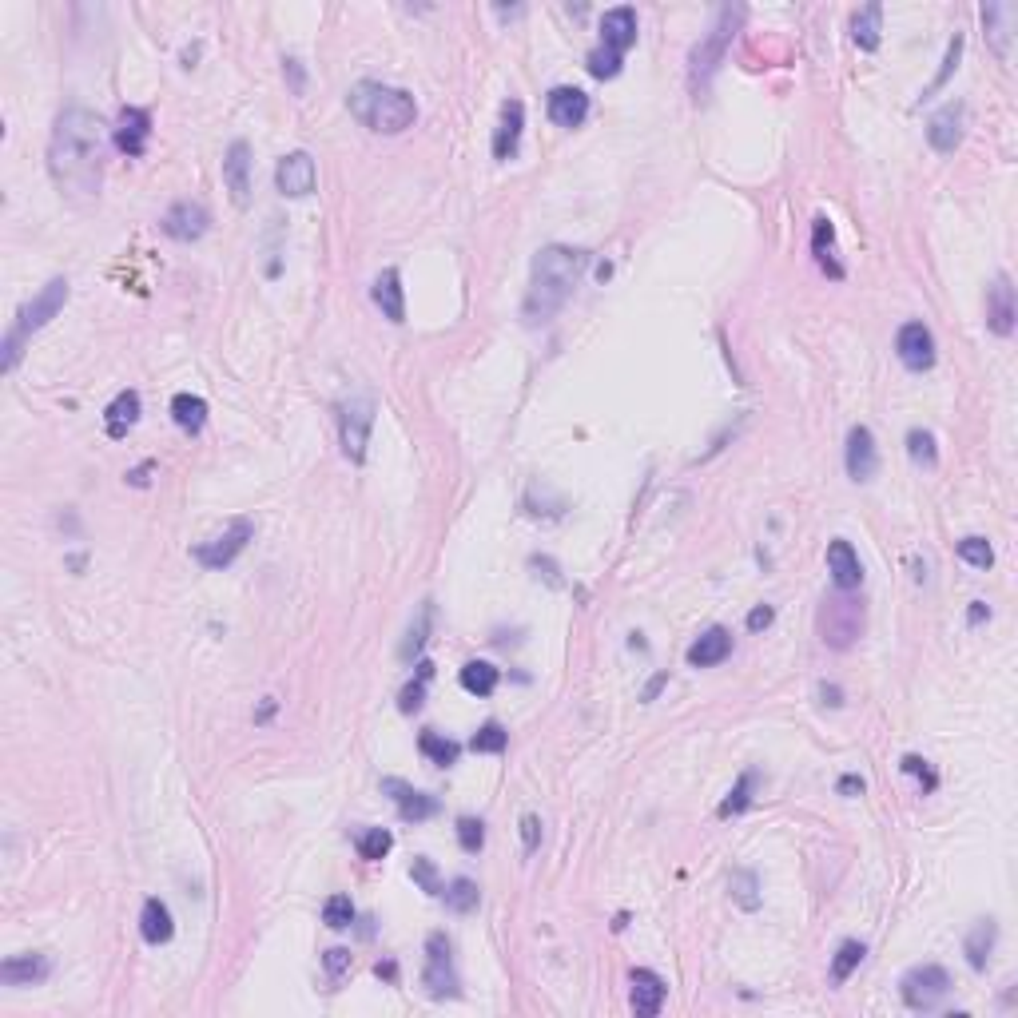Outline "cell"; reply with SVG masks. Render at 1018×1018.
<instances>
[{
  "instance_id": "33",
  "label": "cell",
  "mask_w": 1018,
  "mask_h": 1018,
  "mask_svg": "<svg viewBox=\"0 0 1018 1018\" xmlns=\"http://www.w3.org/2000/svg\"><path fill=\"white\" fill-rule=\"evenodd\" d=\"M879 32H883V4H867L851 16V40L863 48V52H875L879 48Z\"/></svg>"
},
{
  "instance_id": "26",
  "label": "cell",
  "mask_w": 1018,
  "mask_h": 1018,
  "mask_svg": "<svg viewBox=\"0 0 1018 1018\" xmlns=\"http://www.w3.org/2000/svg\"><path fill=\"white\" fill-rule=\"evenodd\" d=\"M52 975V963L48 955H12L0 963V983L4 987H32V983H44Z\"/></svg>"
},
{
  "instance_id": "53",
  "label": "cell",
  "mask_w": 1018,
  "mask_h": 1018,
  "mask_svg": "<svg viewBox=\"0 0 1018 1018\" xmlns=\"http://www.w3.org/2000/svg\"><path fill=\"white\" fill-rule=\"evenodd\" d=\"M521 844H525V855L537 851V844H541V820L537 816H521Z\"/></svg>"
},
{
  "instance_id": "46",
  "label": "cell",
  "mask_w": 1018,
  "mask_h": 1018,
  "mask_svg": "<svg viewBox=\"0 0 1018 1018\" xmlns=\"http://www.w3.org/2000/svg\"><path fill=\"white\" fill-rule=\"evenodd\" d=\"M410 875H414V883L426 891V895H434V899H442V891H446V883L438 879V867L426 859V855H414V863H410Z\"/></svg>"
},
{
  "instance_id": "48",
  "label": "cell",
  "mask_w": 1018,
  "mask_h": 1018,
  "mask_svg": "<svg viewBox=\"0 0 1018 1018\" xmlns=\"http://www.w3.org/2000/svg\"><path fill=\"white\" fill-rule=\"evenodd\" d=\"M506 744H509V732L498 724V720L482 724V728L474 732V740H470V748H474V752H506Z\"/></svg>"
},
{
  "instance_id": "23",
  "label": "cell",
  "mask_w": 1018,
  "mask_h": 1018,
  "mask_svg": "<svg viewBox=\"0 0 1018 1018\" xmlns=\"http://www.w3.org/2000/svg\"><path fill=\"white\" fill-rule=\"evenodd\" d=\"M629 979H633V1011H637L641 1018H657V1015H661V1007H665V995H669L665 979H661L657 971H645V967H637Z\"/></svg>"
},
{
  "instance_id": "62",
  "label": "cell",
  "mask_w": 1018,
  "mask_h": 1018,
  "mask_svg": "<svg viewBox=\"0 0 1018 1018\" xmlns=\"http://www.w3.org/2000/svg\"><path fill=\"white\" fill-rule=\"evenodd\" d=\"M374 971H378V979H390V983L398 979V967H394V963H378Z\"/></svg>"
},
{
  "instance_id": "60",
  "label": "cell",
  "mask_w": 1018,
  "mask_h": 1018,
  "mask_svg": "<svg viewBox=\"0 0 1018 1018\" xmlns=\"http://www.w3.org/2000/svg\"><path fill=\"white\" fill-rule=\"evenodd\" d=\"M148 474H152V466H140V470L128 474V482H132V486H148Z\"/></svg>"
},
{
  "instance_id": "61",
  "label": "cell",
  "mask_w": 1018,
  "mask_h": 1018,
  "mask_svg": "<svg viewBox=\"0 0 1018 1018\" xmlns=\"http://www.w3.org/2000/svg\"><path fill=\"white\" fill-rule=\"evenodd\" d=\"M983 617H991V609H987L983 601H971V625H979Z\"/></svg>"
},
{
  "instance_id": "44",
  "label": "cell",
  "mask_w": 1018,
  "mask_h": 1018,
  "mask_svg": "<svg viewBox=\"0 0 1018 1018\" xmlns=\"http://www.w3.org/2000/svg\"><path fill=\"white\" fill-rule=\"evenodd\" d=\"M955 549H959V557H963L967 565H975V569H991V565H995V549H991L987 537H963Z\"/></svg>"
},
{
  "instance_id": "12",
  "label": "cell",
  "mask_w": 1018,
  "mask_h": 1018,
  "mask_svg": "<svg viewBox=\"0 0 1018 1018\" xmlns=\"http://www.w3.org/2000/svg\"><path fill=\"white\" fill-rule=\"evenodd\" d=\"M895 354L915 374L931 370L935 366V335H931V327L927 323H903L899 335H895Z\"/></svg>"
},
{
  "instance_id": "41",
  "label": "cell",
  "mask_w": 1018,
  "mask_h": 1018,
  "mask_svg": "<svg viewBox=\"0 0 1018 1018\" xmlns=\"http://www.w3.org/2000/svg\"><path fill=\"white\" fill-rule=\"evenodd\" d=\"M907 454H911V462H915V466H927V470H935V466H939L935 434H931V430H911V434H907Z\"/></svg>"
},
{
  "instance_id": "9",
  "label": "cell",
  "mask_w": 1018,
  "mask_h": 1018,
  "mask_svg": "<svg viewBox=\"0 0 1018 1018\" xmlns=\"http://www.w3.org/2000/svg\"><path fill=\"white\" fill-rule=\"evenodd\" d=\"M255 541V521L251 517H235L219 537H211V541H203V545H195L191 549V557L203 565V569H227L247 545Z\"/></svg>"
},
{
  "instance_id": "6",
  "label": "cell",
  "mask_w": 1018,
  "mask_h": 1018,
  "mask_svg": "<svg viewBox=\"0 0 1018 1018\" xmlns=\"http://www.w3.org/2000/svg\"><path fill=\"white\" fill-rule=\"evenodd\" d=\"M899 995H903V1003H907L911 1011L927 1015V1011H935V1007L951 995V975H947L939 963H919V967H911V971L899 979Z\"/></svg>"
},
{
  "instance_id": "17",
  "label": "cell",
  "mask_w": 1018,
  "mask_h": 1018,
  "mask_svg": "<svg viewBox=\"0 0 1018 1018\" xmlns=\"http://www.w3.org/2000/svg\"><path fill=\"white\" fill-rule=\"evenodd\" d=\"M979 16H983V28H987V44H991V52L999 56V60H1011V28H1015V4H1003V0H991V4H983L979 8Z\"/></svg>"
},
{
  "instance_id": "22",
  "label": "cell",
  "mask_w": 1018,
  "mask_h": 1018,
  "mask_svg": "<svg viewBox=\"0 0 1018 1018\" xmlns=\"http://www.w3.org/2000/svg\"><path fill=\"white\" fill-rule=\"evenodd\" d=\"M148 136H152L148 108H124L120 120H116V148L124 156H144L148 152Z\"/></svg>"
},
{
  "instance_id": "13",
  "label": "cell",
  "mask_w": 1018,
  "mask_h": 1018,
  "mask_svg": "<svg viewBox=\"0 0 1018 1018\" xmlns=\"http://www.w3.org/2000/svg\"><path fill=\"white\" fill-rule=\"evenodd\" d=\"M963 120H967V104L963 100H951L943 104L931 120H927V140L939 156H951L959 144H963Z\"/></svg>"
},
{
  "instance_id": "11",
  "label": "cell",
  "mask_w": 1018,
  "mask_h": 1018,
  "mask_svg": "<svg viewBox=\"0 0 1018 1018\" xmlns=\"http://www.w3.org/2000/svg\"><path fill=\"white\" fill-rule=\"evenodd\" d=\"M160 227H164V235L179 239V243H195V239L207 235L211 211H207L199 199H179V203H171L168 207V215L160 219Z\"/></svg>"
},
{
  "instance_id": "7",
  "label": "cell",
  "mask_w": 1018,
  "mask_h": 1018,
  "mask_svg": "<svg viewBox=\"0 0 1018 1018\" xmlns=\"http://www.w3.org/2000/svg\"><path fill=\"white\" fill-rule=\"evenodd\" d=\"M422 987L430 999H458L462 995V983H458V971H454V947L442 931H434L426 939V967H422Z\"/></svg>"
},
{
  "instance_id": "59",
  "label": "cell",
  "mask_w": 1018,
  "mask_h": 1018,
  "mask_svg": "<svg viewBox=\"0 0 1018 1018\" xmlns=\"http://www.w3.org/2000/svg\"><path fill=\"white\" fill-rule=\"evenodd\" d=\"M840 792H844V796H851V792H863V780H859V776H844V780H840Z\"/></svg>"
},
{
  "instance_id": "56",
  "label": "cell",
  "mask_w": 1018,
  "mask_h": 1018,
  "mask_svg": "<svg viewBox=\"0 0 1018 1018\" xmlns=\"http://www.w3.org/2000/svg\"><path fill=\"white\" fill-rule=\"evenodd\" d=\"M283 64H287L283 72L291 76V92L299 96V92H303V64H299V60H283Z\"/></svg>"
},
{
  "instance_id": "40",
  "label": "cell",
  "mask_w": 1018,
  "mask_h": 1018,
  "mask_svg": "<svg viewBox=\"0 0 1018 1018\" xmlns=\"http://www.w3.org/2000/svg\"><path fill=\"white\" fill-rule=\"evenodd\" d=\"M354 848H358V855H362L366 863H378L386 851L394 848V836H390L386 828H362V832L354 836Z\"/></svg>"
},
{
  "instance_id": "8",
  "label": "cell",
  "mask_w": 1018,
  "mask_h": 1018,
  "mask_svg": "<svg viewBox=\"0 0 1018 1018\" xmlns=\"http://www.w3.org/2000/svg\"><path fill=\"white\" fill-rule=\"evenodd\" d=\"M370 426H374V398H370V394H350L339 406V442H342V454H346L350 462H362V458H366Z\"/></svg>"
},
{
  "instance_id": "10",
  "label": "cell",
  "mask_w": 1018,
  "mask_h": 1018,
  "mask_svg": "<svg viewBox=\"0 0 1018 1018\" xmlns=\"http://www.w3.org/2000/svg\"><path fill=\"white\" fill-rule=\"evenodd\" d=\"M820 633H824V645H832V649H848L851 641L863 633V605H855L851 597L824 601Z\"/></svg>"
},
{
  "instance_id": "38",
  "label": "cell",
  "mask_w": 1018,
  "mask_h": 1018,
  "mask_svg": "<svg viewBox=\"0 0 1018 1018\" xmlns=\"http://www.w3.org/2000/svg\"><path fill=\"white\" fill-rule=\"evenodd\" d=\"M418 748H422V756H426L430 764H438V768H450V764H458V752H462L454 740L438 736L434 728H426V732L418 736Z\"/></svg>"
},
{
  "instance_id": "49",
  "label": "cell",
  "mask_w": 1018,
  "mask_h": 1018,
  "mask_svg": "<svg viewBox=\"0 0 1018 1018\" xmlns=\"http://www.w3.org/2000/svg\"><path fill=\"white\" fill-rule=\"evenodd\" d=\"M621 64H625V56H617V52H609V48H593L589 60H585L589 76H597V80H613V76L621 72Z\"/></svg>"
},
{
  "instance_id": "47",
  "label": "cell",
  "mask_w": 1018,
  "mask_h": 1018,
  "mask_svg": "<svg viewBox=\"0 0 1018 1018\" xmlns=\"http://www.w3.org/2000/svg\"><path fill=\"white\" fill-rule=\"evenodd\" d=\"M323 923H327L331 931H346V927L354 923V903H350V895H331V899L323 903Z\"/></svg>"
},
{
  "instance_id": "2",
  "label": "cell",
  "mask_w": 1018,
  "mask_h": 1018,
  "mask_svg": "<svg viewBox=\"0 0 1018 1018\" xmlns=\"http://www.w3.org/2000/svg\"><path fill=\"white\" fill-rule=\"evenodd\" d=\"M585 263H589V255H585V251H573V247H557V243H553V247L537 251L533 271H529L525 307H521V315H525L529 327L549 323V319L569 303V295H573V287H577Z\"/></svg>"
},
{
  "instance_id": "58",
  "label": "cell",
  "mask_w": 1018,
  "mask_h": 1018,
  "mask_svg": "<svg viewBox=\"0 0 1018 1018\" xmlns=\"http://www.w3.org/2000/svg\"><path fill=\"white\" fill-rule=\"evenodd\" d=\"M669 684V673H657V677L649 680V688H645V700H657V692Z\"/></svg>"
},
{
  "instance_id": "31",
  "label": "cell",
  "mask_w": 1018,
  "mask_h": 1018,
  "mask_svg": "<svg viewBox=\"0 0 1018 1018\" xmlns=\"http://www.w3.org/2000/svg\"><path fill=\"white\" fill-rule=\"evenodd\" d=\"M140 935H144V943H152V947L168 943L171 935H175V923H171V911L164 899H148V903H144V911H140Z\"/></svg>"
},
{
  "instance_id": "37",
  "label": "cell",
  "mask_w": 1018,
  "mask_h": 1018,
  "mask_svg": "<svg viewBox=\"0 0 1018 1018\" xmlns=\"http://www.w3.org/2000/svg\"><path fill=\"white\" fill-rule=\"evenodd\" d=\"M430 625H434V601H426L422 609H418V621L410 625V633H406V641H402V661H414L422 649H426V641H430Z\"/></svg>"
},
{
  "instance_id": "57",
  "label": "cell",
  "mask_w": 1018,
  "mask_h": 1018,
  "mask_svg": "<svg viewBox=\"0 0 1018 1018\" xmlns=\"http://www.w3.org/2000/svg\"><path fill=\"white\" fill-rule=\"evenodd\" d=\"M533 569H545V581H549V585H561V577H557V565H553V561L533 557Z\"/></svg>"
},
{
  "instance_id": "5",
  "label": "cell",
  "mask_w": 1018,
  "mask_h": 1018,
  "mask_svg": "<svg viewBox=\"0 0 1018 1018\" xmlns=\"http://www.w3.org/2000/svg\"><path fill=\"white\" fill-rule=\"evenodd\" d=\"M744 20V8L740 4H724L720 12H716V24H712V32L692 48V56H688V80H692V92H700L708 80H712V72L724 64V52H728V44H732V32H736V24Z\"/></svg>"
},
{
  "instance_id": "15",
  "label": "cell",
  "mask_w": 1018,
  "mask_h": 1018,
  "mask_svg": "<svg viewBox=\"0 0 1018 1018\" xmlns=\"http://www.w3.org/2000/svg\"><path fill=\"white\" fill-rule=\"evenodd\" d=\"M315 183H319V171H315V160H311L307 152H291V156L279 160V168H275V187H279L287 199L311 195Z\"/></svg>"
},
{
  "instance_id": "51",
  "label": "cell",
  "mask_w": 1018,
  "mask_h": 1018,
  "mask_svg": "<svg viewBox=\"0 0 1018 1018\" xmlns=\"http://www.w3.org/2000/svg\"><path fill=\"white\" fill-rule=\"evenodd\" d=\"M458 844H462V851L478 855V851L486 848V824L474 820V816H462V820H458Z\"/></svg>"
},
{
  "instance_id": "36",
  "label": "cell",
  "mask_w": 1018,
  "mask_h": 1018,
  "mask_svg": "<svg viewBox=\"0 0 1018 1018\" xmlns=\"http://www.w3.org/2000/svg\"><path fill=\"white\" fill-rule=\"evenodd\" d=\"M498 680H502V673H498L490 661H470V665L462 669V688H466L470 696H494Z\"/></svg>"
},
{
  "instance_id": "55",
  "label": "cell",
  "mask_w": 1018,
  "mask_h": 1018,
  "mask_svg": "<svg viewBox=\"0 0 1018 1018\" xmlns=\"http://www.w3.org/2000/svg\"><path fill=\"white\" fill-rule=\"evenodd\" d=\"M776 621V613H772V605H756L752 613H748V629L752 633H760V629H768Z\"/></svg>"
},
{
  "instance_id": "50",
  "label": "cell",
  "mask_w": 1018,
  "mask_h": 1018,
  "mask_svg": "<svg viewBox=\"0 0 1018 1018\" xmlns=\"http://www.w3.org/2000/svg\"><path fill=\"white\" fill-rule=\"evenodd\" d=\"M959 56H963V32H955V36H951V44H947V56H943V68H939V76L931 80V88L923 92V100H931V96H935V92H939V88L951 80V72L959 68Z\"/></svg>"
},
{
  "instance_id": "42",
  "label": "cell",
  "mask_w": 1018,
  "mask_h": 1018,
  "mask_svg": "<svg viewBox=\"0 0 1018 1018\" xmlns=\"http://www.w3.org/2000/svg\"><path fill=\"white\" fill-rule=\"evenodd\" d=\"M863 955H867V947H863L859 939H848V943L836 951V959H832V983H848L851 971L863 963Z\"/></svg>"
},
{
  "instance_id": "24",
  "label": "cell",
  "mask_w": 1018,
  "mask_h": 1018,
  "mask_svg": "<svg viewBox=\"0 0 1018 1018\" xmlns=\"http://www.w3.org/2000/svg\"><path fill=\"white\" fill-rule=\"evenodd\" d=\"M828 573H832V581H836V589H840V593L859 589V581H863V565H859V553L851 549V541L836 537V541L828 545Z\"/></svg>"
},
{
  "instance_id": "25",
  "label": "cell",
  "mask_w": 1018,
  "mask_h": 1018,
  "mask_svg": "<svg viewBox=\"0 0 1018 1018\" xmlns=\"http://www.w3.org/2000/svg\"><path fill=\"white\" fill-rule=\"evenodd\" d=\"M728 653H732V633L720 629V625H712V629H704V633L688 645V665H692V669H712V665H720Z\"/></svg>"
},
{
  "instance_id": "1",
  "label": "cell",
  "mask_w": 1018,
  "mask_h": 1018,
  "mask_svg": "<svg viewBox=\"0 0 1018 1018\" xmlns=\"http://www.w3.org/2000/svg\"><path fill=\"white\" fill-rule=\"evenodd\" d=\"M52 183L68 199H96L104 183V124L88 108H64L48 140Z\"/></svg>"
},
{
  "instance_id": "54",
  "label": "cell",
  "mask_w": 1018,
  "mask_h": 1018,
  "mask_svg": "<svg viewBox=\"0 0 1018 1018\" xmlns=\"http://www.w3.org/2000/svg\"><path fill=\"white\" fill-rule=\"evenodd\" d=\"M903 772H911V776H919V780H923V788H927V792H931V788H935V784H939V780H935V772H931V768H927V760H919V756H907V760H903Z\"/></svg>"
},
{
  "instance_id": "16",
  "label": "cell",
  "mask_w": 1018,
  "mask_h": 1018,
  "mask_svg": "<svg viewBox=\"0 0 1018 1018\" xmlns=\"http://www.w3.org/2000/svg\"><path fill=\"white\" fill-rule=\"evenodd\" d=\"M223 183L235 199V207H247L251 203V144L247 140H235L223 156Z\"/></svg>"
},
{
  "instance_id": "29",
  "label": "cell",
  "mask_w": 1018,
  "mask_h": 1018,
  "mask_svg": "<svg viewBox=\"0 0 1018 1018\" xmlns=\"http://www.w3.org/2000/svg\"><path fill=\"white\" fill-rule=\"evenodd\" d=\"M140 422V394L136 390H120L112 398V406L104 410V426H108V438H128V430Z\"/></svg>"
},
{
  "instance_id": "19",
  "label": "cell",
  "mask_w": 1018,
  "mask_h": 1018,
  "mask_svg": "<svg viewBox=\"0 0 1018 1018\" xmlns=\"http://www.w3.org/2000/svg\"><path fill=\"white\" fill-rule=\"evenodd\" d=\"M633 44H637V12H633L629 4L609 8V12L601 16V48L625 56Z\"/></svg>"
},
{
  "instance_id": "30",
  "label": "cell",
  "mask_w": 1018,
  "mask_h": 1018,
  "mask_svg": "<svg viewBox=\"0 0 1018 1018\" xmlns=\"http://www.w3.org/2000/svg\"><path fill=\"white\" fill-rule=\"evenodd\" d=\"M995 939H999V923H995V919H979V923L971 927V935H967V943H963L971 971H987L991 951H995Z\"/></svg>"
},
{
  "instance_id": "43",
  "label": "cell",
  "mask_w": 1018,
  "mask_h": 1018,
  "mask_svg": "<svg viewBox=\"0 0 1018 1018\" xmlns=\"http://www.w3.org/2000/svg\"><path fill=\"white\" fill-rule=\"evenodd\" d=\"M430 677H434V665H430V661H422V665H418V680H410V684L402 688V696H398V708H402V712H418V708H422Z\"/></svg>"
},
{
  "instance_id": "28",
  "label": "cell",
  "mask_w": 1018,
  "mask_h": 1018,
  "mask_svg": "<svg viewBox=\"0 0 1018 1018\" xmlns=\"http://www.w3.org/2000/svg\"><path fill=\"white\" fill-rule=\"evenodd\" d=\"M370 295H374V307H378L390 323H402V319H406V299H402V275H398V267H386V271L374 279Z\"/></svg>"
},
{
  "instance_id": "39",
  "label": "cell",
  "mask_w": 1018,
  "mask_h": 1018,
  "mask_svg": "<svg viewBox=\"0 0 1018 1018\" xmlns=\"http://www.w3.org/2000/svg\"><path fill=\"white\" fill-rule=\"evenodd\" d=\"M756 780H760V772L756 768H748V772H740V780H736V788L728 792V800L720 804V820H728V816H740L748 804H752V792H756Z\"/></svg>"
},
{
  "instance_id": "14",
  "label": "cell",
  "mask_w": 1018,
  "mask_h": 1018,
  "mask_svg": "<svg viewBox=\"0 0 1018 1018\" xmlns=\"http://www.w3.org/2000/svg\"><path fill=\"white\" fill-rule=\"evenodd\" d=\"M382 792L398 804V816H402L406 824H422V820L438 816V796L418 792V788H410V784L398 780V776H386V780H382Z\"/></svg>"
},
{
  "instance_id": "34",
  "label": "cell",
  "mask_w": 1018,
  "mask_h": 1018,
  "mask_svg": "<svg viewBox=\"0 0 1018 1018\" xmlns=\"http://www.w3.org/2000/svg\"><path fill=\"white\" fill-rule=\"evenodd\" d=\"M171 418H175L179 430L199 434V430L207 426V402H203L199 394H175V398H171Z\"/></svg>"
},
{
  "instance_id": "4",
  "label": "cell",
  "mask_w": 1018,
  "mask_h": 1018,
  "mask_svg": "<svg viewBox=\"0 0 1018 1018\" xmlns=\"http://www.w3.org/2000/svg\"><path fill=\"white\" fill-rule=\"evenodd\" d=\"M64 303H68V279L64 275H56V279H48L44 283V291L32 299V303H24L20 307V315H16V323H12V331H8V339H4V374H12L16 370V362H20V346L28 342V335H36L40 327H48L60 311H64Z\"/></svg>"
},
{
  "instance_id": "21",
  "label": "cell",
  "mask_w": 1018,
  "mask_h": 1018,
  "mask_svg": "<svg viewBox=\"0 0 1018 1018\" xmlns=\"http://www.w3.org/2000/svg\"><path fill=\"white\" fill-rule=\"evenodd\" d=\"M987 327L995 335H1011L1015 331V287L1011 275H995V283L987 287Z\"/></svg>"
},
{
  "instance_id": "27",
  "label": "cell",
  "mask_w": 1018,
  "mask_h": 1018,
  "mask_svg": "<svg viewBox=\"0 0 1018 1018\" xmlns=\"http://www.w3.org/2000/svg\"><path fill=\"white\" fill-rule=\"evenodd\" d=\"M521 128H525V104H521V100H506V104H502L498 132H494V160H513V156H517Z\"/></svg>"
},
{
  "instance_id": "45",
  "label": "cell",
  "mask_w": 1018,
  "mask_h": 1018,
  "mask_svg": "<svg viewBox=\"0 0 1018 1018\" xmlns=\"http://www.w3.org/2000/svg\"><path fill=\"white\" fill-rule=\"evenodd\" d=\"M732 899H736L744 911H756V907H760V879H756V871H736V875H732Z\"/></svg>"
},
{
  "instance_id": "52",
  "label": "cell",
  "mask_w": 1018,
  "mask_h": 1018,
  "mask_svg": "<svg viewBox=\"0 0 1018 1018\" xmlns=\"http://www.w3.org/2000/svg\"><path fill=\"white\" fill-rule=\"evenodd\" d=\"M323 967H327L331 979H342V975L350 971V951H346V947H331V951L323 955Z\"/></svg>"
},
{
  "instance_id": "3",
  "label": "cell",
  "mask_w": 1018,
  "mask_h": 1018,
  "mask_svg": "<svg viewBox=\"0 0 1018 1018\" xmlns=\"http://www.w3.org/2000/svg\"><path fill=\"white\" fill-rule=\"evenodd\" d=\"M346 108L362 128H370L378 136H398V132L414 128V120H418L414 96L406 88H390V84H378V80L354 84L350 96H346Z\"/></svg>"
},
{
  "instance_id": "32",
  "label": "cell",
  "mask_w": 1018,
  "mask_h": 1018,
  "mask_svg": "<svg viewBox=\"0 0 1018 1018\" xmlns=\"http://www.w3.org/2000/svg\"><path fill=\"white\" fill-rule=\"evenodd\" d=\"M812 255H816V263L832 275V279H844V263L836 259V231H832V223L820 215L816 219V227H812Z\"/></svg>"
},
{
  "instance_id": "20",
  "label": "cell",
  "mask_w": 1018,
  "mask_h": 1018,
  "mask_svg": "<svg viewBox=\"0 0 1018 1018\" xmlns=\"http://www.w3.org/2000/svg\"><path fill=\"white\" fill-rule=\"evenodd\" d=\"M545 108H549V120L557 128H581L585 116H589V96L581 88H573V84H561V88L549 92Z\"/></svg>"
},
{
  "instance_id": "35",
  "label": "cell",
  "mask_w": 1018,
  "mask_h": 1018,
  "mask_svg": "<svg viewBox=\"0 0 1018 1018\" xmlns=\"http://www.w3.org/2000/svg\"><path fill=\"white\" fill-rule=\"evenodd\" d=\"M442 899H446V907H450V911H458V915H470V911H478V903H482V891H478V883H474V879L458 875L454 883H446Z\"/></svg>"
},
{
  "instance_id": "18",
  "label": "cell",
  "mask_w": 1018,
  "mask_h": 1018,
  "mask_svg": "<svg viewBox=\"0 0 1018 1018\" xmlns=\"http://www.w3.org/2000/svg\"><path fill=\"white\" fill-rule=\"evenodd\" d=\"M848 478L851 482H871L875 470H879V450H875V434L867 426H851L848 434Z\"/></svg>"
}]
</instances>
